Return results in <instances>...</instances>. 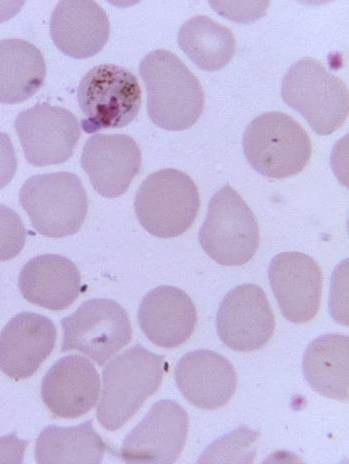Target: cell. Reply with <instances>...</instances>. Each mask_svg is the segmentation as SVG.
Returning <instances> with one entry per match:
<instances>
[{
	"label": "cell",
	"mask_w": 349,
	"mask_h": 464,
	"mask_svg": "<svg viewBox=\"0 0 349 464\" xmlns=\"http://www.w3.org/2000/svg\"><path fill=\"white\" fill-rule=\"evenodd\" d=\"M57 331L51 318L15 315L0 334V371L14 381L33 376L53 351Z\"/></svg>",
	"instance_id": "obj_15"
},
{
	"label": "cell",
	"mask_w": 349,
	"mask_h": 464,
	"mask_svg": "<svg viewBox=\"0 0 349 464\" xmlns=\"http://www.w3.org/2000/svg\"><path fill=\"white\" fill-rule=\"evenodd\" d=\"M19 201L41 235L61 238L79 232L89 211L82 182L71 172L40 174L27 179Z\"/></svg>",
	"instance_id": "obj_5"
},
{
	"label": "cell",
	"mask_w": 349,
	"mask_h": 464,
	"mask_svg": "<svg viewBox=\"0 0 349 464\" xmlns=\"http://www.w3.org/2000/svg\"><path fill=\"white\" fill-rule=\"evenodd\" d=\"M14 128L26 160L38 168L66 162L80 139L76 116L48 103L36 104L19 113Z\"/></svg>",
	"instance_id": "obj_10"
},
{
	"label": "cell",
	"mask_w": 349,
	"mask_h": 464,
	"mask_svg": "<svg viewBox=\"0 0 349 464\" xmlns=\"http://www.w3.org/2000/svg\"><path fill=\"white\" fill-rule=\"evenodd\" d=\"M100 377L93 364L80 355H68L47 372L42 398L55 417L77 419L89 413L99 398Z\"/></svg>",
	"instance_id": "obj_17"
},
{
	"label": "cell",
	"mask_w": 349,
	"mask_h": 464,
	"mask_svg": "<svg viewBox=\"0 0 349 464\" xmlns=\"http://www.w3.org/2000/svg\"><path fill=\"white\" fill-rule=\"evenodd\" d=\"M62 353L77 351L103 366L132 340L128 313L112 299L95 298L63 318Z\"/></svg>",
	"instance_id": "obj_9"
},
{
	"label": "cell",
	"mask_w": 349,
	"mask_h": 464,
	"mask_svg": "<svg viewBox=\"0 0 349 464\" xmlns=\"http://www.w3.org/2000/svg\"><path fill=\"white\" fill-rule=\"evenodd\" d=\"M199 240L203 251L222 266H244L255 256L259 246L258 221L234 188L226 186L212 196Z\"/></svg>",
	"instance_id": "obj_7"
},
{
	"label": "cell",
	"mask_w": 349,
	"mask_h": 464,
	"mask_svg": "<svg viewBox=\"0 0 349 464\" xmlns=\"http://www.w3.org/2000/svg\"><path fill=\"white\" fill-rule=\"evenodd\" d=\"M142 154L125 134H95L86 141L81 167L93 188L108 198H119L140 172Z\"/></svg>",
	"instance_id": "obj_14"
},
{
	"label": "cell",
	"mask_w": 349,
	"mask_h": 464,
	"mask_svg": "<svg viewBox=\"0 0 349 464\" xmlns=\"http://www.w3.org/2000/svg\"><path fill=\"white\" fill-rule=\"evenodd\" d=\"M269 278L280 311L288 322L303 324L321 306L324 276L316 261L302 253L278 255L269 265Z\"/></svg>",
	"instance_id": "obj_13"
},
{
	"label": "cell",
	"mask_w": 349,
	"mask_h": 464,
	"mask_svg": "<svg viewBox=\"0 0 349 464\" xmlns=\"http://www.w3.org/2000/svg\"><path fill=\"white\" fill-rule=\"evenodd\" d=\"M139 72L147 92V111L157 127L186 130L195 124L205 106L202 84L180 58L169 51L145 56Z\"/></svg>",
	"instance_id": "obj_1"
},
{
	"label": "cell",
	"mask_w": 349,
	"mask_h": 464,
	"mask_svg": "<svg viewBox=\"0 0 349 464\" xmlns=\"http://www.w3.org/2000/svg\"><path fill=\"white\" fill-rule=\"evenodd\" d=\"M201 207L196 183L183 171L167 169L154 172L142 182L135 198V212L150 235L173 238L185 234Z\"/></svg>",
	"instance_id": "obj_4"
},
{
	"label": "cell",
	"mask_w": 349,
	"mask_h": 464,
	"mask_svg": "<svg viewBox=\"0 0 349 464\" xmlns=\"http://www.w3.org/2000/svg\"><path fill=\"white\" fill-rule=\"evenodd\" d=\"M51 34L62 53L85 60L99 53L108 44L110 23L95 2H61L51 18Z\"/></svg>",
	"instance_id": "obj_19"
},
{
	"label": "cell",
	"mask_w": 349,
	"mask_h": 464,
	"mask_svg": "<svg viewBox=\"0 0 349 464\" xmlns=\"http://www.w3.org/2000/svg\"><path fill=\"white\" fill-rule=\"evenodd\" d=\"M178 44L199 69L210 72L224 69L236 52L235 35L206 15L193 16L182 25Z\"/></svg>",
	"instance_id": "obj_24"
},
{
	"label": "cell",
	"mask_w": 349,
	"mask_h": 464,
	"mask_svg": "<svg viewBox=\"0 0 349 464\" xmlns=\"http://www.w3.org/2000/svg\"><path fill=\"white\" fill-rule=\"evenodd\" d=\"M16 169L17 159L12 140L0 131V190L14 179Z\"/></svg>",
	"instance_id": "obj_27"
},
{
	"label": "cell",
	"mask_w": 349,
	"mask_h": 464,
	"mask_svg": "<svg viewBox=\"0 0 349 464\" xmlns=\"http://www.w3.org/2000/svg\"><path fill=\"white\" fill-rule=\"evenodd\" d=\"M77 101L84 115L82 130L94 133L131 123L139 113L142 92L137 77L125 67L100 64L82 77Z\"/></svg>",
	"instance_id": "obj_8"
},
{
	"label": "cell",
	"mask_w": 349,
	"mask_h": 464,
	"mask_svg": "<svg viewBox=\"0 0 349 464\" xmlns=\"http://www.w3.org/2000/svg\"><path fill=\"white\" fill-rule=\"evenodd\" d=\"M24 221L11 208L0 205V261L22 253L26 241Z\"/></svg>",
	"instance_id": "obj_26"
},
{
	"label": "cell",
	"mask_w": 349,
	"mask_h": 464,
	"mask_svg": "<svg viewBox=\"0 0 349 464\" xmlns=\"http://www.w3.org/2000/svg\"><path fill=\"white\" fill-rule=\"evenodd\" d=\"M138 322L143 334L154 344L164 348L179 347L195 332L197 309L183 290L159 286L143 298Z\"/></svg>",
	"instance_id": "obj_18"
},
{
	"label": "cell",
	"mask_w": 349,
	"mask_h": 464,
	"mask_svg": "<svg viewBox=\"0 0 349 464\" xmlns=\"http://www.w3.org/2000/svg\"><path fill=\"white\" fill-rule=\"evenodd\" d=\"M305 379L315 392L325 398L348 401L349 338L328 334L309 344L304 356Z\"/></svg>",
	"instance_id": "obj_21"
},
{
	"label": "cell",
	"mask_w": 349,
	"mask_h": 464,
	"mask_svg": "<svg viewBox=\"0 0 349 464\" xmlns=\"http://www.w3.org/2000/svg\"><path fill=\"white\" fill-rule=\"evenodd\" d=\"M27 441L19 440L15 434L0 439V462L22 463Z\"/></svg>",
	"instance_id": "obj_28"
},
{
	"label": "cell",
	"mask_w": 349,
	"mask_h": 464,
	"mask_svg": "<svg viewBox=\"0 0 349 464\" xmlns=\"http://www.w3.org/2000/svg\"><path fill=\"white\" fill-rule=\"evenodd\" d=\"M108 449L92 420L74 428L51 425L37 440L35 459L38 463H101Z\"/></svg>",
	"instance_id": "obj_23"
},
{
	"label": "cell",
	"mask_w": 349,
	"mask_h": 464,
	"mask_svg": "<svg viewBox=\"0 0 349 464\" xmlns=\"http://www.w3.org/2000/svg\"><path fill=\"white\" fill-rule=\"evenodd\" d=\"M250 167L261 176L284 179L302 172L312 157V141L292 116L273 111L251 121L242 140Z\"/></svg>",
	"instance_id": "obj_3"
},
{
	"label": "cell",
	"mask_w": 349,
	"mask_h": 464,
	"mask_svg": "<svg viewBox=\"0 0 349 464\" xmlns=\"http://www.w3.org/2000/svg\"><path fill=\"white\" fill-rule=\"evenodd\" d=\"M18 285L28 303L54 312L71 306L83 289L79 268L58 255L29 260L19 275Z\"/></svg>",
	"instance_id": "obj_20"
},
{
	"label": "cell",
	"mask_w": 349,
	"mask_h": 464,
	"mask_svg": "<svg viewBox=\"0 0 349 464\" xmlns=\"http://www.w3.org/2000/svg\"><path fill=\"white\" fill-rule=\"evenodd\" d=\"M282 98L319 135L337 130L348 115L347 86L314 58L290 66L283 80Z\"/></svg>",
	"instance_id": "obj_6"
},
{
	"label": "cell",
	"mask_w": 349,
	"mask_h": 464,
	"mask_svg": "<svg viewBox=\"0 0 349 464\" xmlns=\"http://www.w3.org/2000/svg\"><path fill=\"white\" fill-rule=\"evenodd\" d=\"M258 438V431L241 428L212 443L199 461H225L226 458L231 457H242L249 460V457H255V450H251V446Z\"/></svg>",
	"instance_id": "obj_25"
},
{
	"label": "cell",
	"mask_w": 349,
	"mask_h": 464,
	"mask_svg": "<svg viewBox=\"0 0 349 464\" xmlns=\"http://www.w3.org/2000/svg\"><path fill=\"white\" fill-rule=\"evenodd\" d=\"M188 431L187 411L176 401H160L125 439L120 458L128 463L176 462L185 448Z\"/></svg>",
	"instance_id": "obj_11"
},
{
	"label": "cell",
	"mask_w": 349,
	"mask_h": 464,
	"mask_svg": "<svg viewBox=\"0 0 349 464\" xmlns=\"http://www.w3.org/2000/svg\"><path fill=\"white\" fill-rule=\"evenodd\" d=\"M174 380L184 398L203 411L225 406L238 384L234 366L226 357L206 350L184 355L174 369Z\"/></svg>",
	"instance_id": "obj_16"
},
{
	"label": "cell",
	"mask_w": 349,
	"mask_h": 464,
	"mask_svg": "<svg viewBox=\"0 0 349 464\" xmlns=\"http://www.w3.org/2000/svg\"><path fill=\"white\" fill-rule=\"evenodd\" d=\"M167 362L141 345L116 357L103 372V390L97 420L115 431L131 420L149 396L159 390Z\"/></svg>",
	"instance_id": "obj_2"
},
{
	"label": "cell",
	"mask_w": 349,
	"mask_h": 464,
	"mask_svg": "<svg viewBox=\"0 0 349 464\" xmlns=\"http://www.w3.org/2000/svg\"><path fill=\"white\" fill-rule=\"evenodd\" d=\"M46 63L40 50L23 40L0 41V103L24 102L42 89Z\"/></svg>",
	"instance_id": "obj_22"
},
{
	"label": "cell",
	"mask_w": 349,
	"mask_h": 464,
	"mask_svg": "<svg viewBox=\"0 0 349 464\" xmlns=\"http://www.w3.org/2000/svg\"><path fill=\"white\" fill-rule=\"evenodd\" d=\"M275 330L273 309L259 285H241L222 299L217 314V332L231 350H261L274 336Z\"/></svg>",
	"instance_id": "obj_12"
}]
</instances>
